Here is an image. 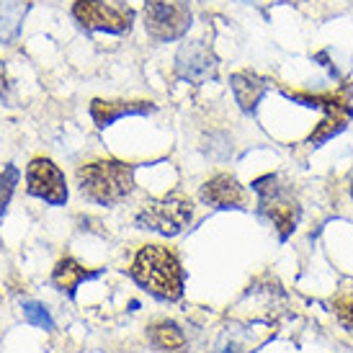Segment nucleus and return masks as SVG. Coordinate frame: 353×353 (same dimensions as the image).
Instances as JSON below:
<instances>
[{
	"instance_id": "6",
	"label": "nucleus",
	"mask_w": 353,
	"mask_h": 353,
	"mask_svg": "<svg viewBox=\"0 0 353 353\" xmlns=\"http://www.w3.org/2000/svg\"><path fill=\"white\" fill-rule=\"evenodd\" d=\"M191 26V0H145V31L155 41H176Z\"/></svg>"
},
{
	"instance_id": "1",
	"label": "nucleus",
	"mask_w": 353,
	"mask_h": 353,
	"mask_svg": "<svg viewBox=\"0 0 353 353\" xmlns=\"http://www.w3.org/2000/svg\"><path fill=\"white\" fill-rule=\"evenodd\" d=\"M132 279L160 302H176L183 294V268L173 250L145 245L134 255Z\"/></svg>"
},
{
	"instance_id": "13",
	"label": "nucleus",
	"mask_w": 353,
	"mask_h": 353,
	"mask_svg": "<svg viewBox=\"0 0 353 353\" xmlns=\"http://www.w3.org/2000/svg\"><path fill=\"white\" fill-rule=\"evenodd\" d=\"M99 276H101V271H88V268H83L78 261H72V258H62V261L54 265V271H52V284L72 299L75 292H78V286L83 284V281L99 279Z\"/></svg>"
},
{
	"instance_id": "7",
	"label": "nucleus",
	"mask_w": 353,
	"mask_h": 353,
	"mask_svg": "<svg viewBox=\"0 0 353 353\" xmlns=\"http://www.w3.org/2000/svg\"><path fill=\"white\" fill-rule=\"evenodd\" d=\"M72 19L85 31H106V34H127L132 29L134 13L124 8H111L103 0H75Z\"/></svg>"
},
{
	"instance_id": "14",
	"label": "nucleus",
	"mask_w": 353,
	"mask_h": 353,
	"mask_svg": "<svg viewBox=\"0 0 353 353\" xmlns=\"http://www.w3.org/2000/svg\"><path fill=\"white\" fill-rule=\"evenodd\" d=\"M148 338L160 353H183V348H186V343H188L186 333H183L173 320H163V323L150 325Z\"/></svg>"
},
{
	"instance_id": "21",
	"label": "nucleus",
	"mask_w": 353,
	"mask_h": 353,
	"mask_svg": "<svg viewBox=\"0 0 353 353\" xmlns=\"http://www.w3.org/2000/svg\"><path fill=\"white\" fill-rule=\"evenodd\" d=\"M351 196H353V183H351Z\"/></svg>"
},
{
	"instance_id": "20",
	"label": "nucleus",
	"mask_w": 353,
	"mask_h": 353,
	"mask_svg": "<svg viewBox=\"0 0 353 353\" xmlns=\"http://www.w3.org/2000/svg\"><path fill=\"white\" fill-rule=\"evenodd\" d=\"M6 93H8V83H6V68L0 62V101L6 99Z\"/></svg>"
},
{
	"instance_id": "4",
	"label": "nucleus",
	"mask_w": 353,
	"mask_h": 353,
	"mask_svg": "<svg viewBox=\"0 0 353 353\" xmlns=\"http://www.w3.org/2000/svg\"><path fill=\"white\" fill-rule=\"evenodd\" d=\"M286 99L296 101V103H302V106H310V108H320L323 111V119H320V124L314 127V132L307 137L310 145H323L327 139H333L335 134H341L345 127H348V121L353 117V106L348 103V99L343 96H338V93H302V90H284Z\"/></svg>"
},
{
	"instance_id": "8",
	"label": "nucleus",
	"mask_w": 353,
	"mask_h": 353,
	"mask_svg": "<svg viewBox=\"0 0 353 353\" xmlns=\"http://www.w3.org/2000/svg\"><path fill=\"white\" fill-rule=\"evenodd\" d=\"M26 183L29 194L37 199H44L52 206H62L68 201V183L65 176L50 157H34L26 168Z\"/></svg>"
},
{
	"instance_id": "18",
	"label": "nucleus",
	"mask_w": 353,
	"mask_h": 353,
	"mask_svg": "<svg viewBox=\"0 0 353 353\" xmlns=\"http://www.w3.org/2000/svg\"><path fill=\"white\" fill-rule=\"evenodd\" d=\"M333 310H335V317H338V323L343 325L348 333H353V294L335 296Z\"/></svg>"
},
{
	"instance_id": "15",
	"label": "nucleus",
	"mask_w": 353,
	"mask_h": 353,
	"mask_svg": "<svg viewBox=\"0 0 353 353\" xmlns=\"http://www.w3.org/2000/svg\"><path fill=\"white\" fill-rule=\"evenodd\" d=\"M23 16H26L23 0H0V41L3 44L19 39Z\"/></svg>"
},
{
	"instance_id": "17",
	"label": "nucleus",
	"mask_w": 353,
	"mask_h": 353,
	"mask_svg": "<svg viewBox=\"0 0 353 353\" xmlns=\"http://www.w3.org/2000/svg\"><path fill=\"white\" fill-rule=\"evenodd\" d=\"M23 317H26L29 325H37L41 330H52V327H54V323H52V317H50V310L41 302H23Z\"/></svg>"
},
{
	"instance_id": "2",
	"label": "nucleus",
	"mask_w": 353,
	"mask_h": 353,
	"mask_svg": "<svg viewBox=\"0 0 353 353\" xmlns=\"http://www.w3.org/2000/svg\"><path fill=\"white\" fill-rule=\"evenodd\" d=\"M80 194L101 206H114L132 194L134 188V165L121 160H96L78 168Z\"/></svg>"
},
{
	"instance_id": "5",
	"label": "nucleus",
	"mask_w": 353,
	"mask_h": 353,
	"mask_svg": "<svg viewBox=\"0 0 353 353\" xmlns=\"http://www.w3.org/2000/svg\"><path fill=\"white\" fill-rule=\"evenodd\" d=\"M194 219V204L181 194H170L163 199H152L139 209L137 227L139 230H150L157 235L176 237L181 235Z\"/></svg>"
},
{
	"instance_id": "11",
	"label": "nucleus",
	"mask_w": 353,
	"mask_h": 353,
	"mask_svg": "<svg viewBox=\"0 0 353 353\" xmlns=\"http://www.w3.org/2000/svg\"><path fill=\"white\" fill-rule=\"evenodd\" d=\"M152 111H155V106L150 101H90V119L96 121L99 129L111 127L114 121L124 117H145V114H152Z\"/></svg>"
},
{
	"instance_id": "9",
	"label": "nucleus",
	"mask_w": 353,
	"mask_h": 353,
	"mask_svg": "<svg viewBox=\"0 0 353 353\" xmlns=\"http://www.w3.org/2000/svg\"><path fill=\"white\" fill-rule=\"evenodd\" d=\"M176 75L188 83H206L216 75V59L204 39L186 41L176 54Z\"/></svg>"
},
{
	"instance_id": "10",
	"label": "nucleus",
	"mask_w": 353,
	"mask_h": 353,
	"mask_svg": "<svg viewBox=\"0 0 353 353\" xmlns=\"http://www.w3.org/2000/svg\"><path fill=\"white\" fill-rule=\"evenodd\" d=\"M199 196L206 206H214V209H243V204H245L243 186L227 173L209 178L199 191Z\"/></svg>"
},
{
	"instance_id": "16",
	"label": "nucleus",
	"mask_w": 353,
	"mask_h": 353,
	"mask_svg": "<svg viewBox=\"0 0 353 353\" xmlns=\"http://www.w3.org/2000/svg\"><path fill=\"white\" fill-rule=\"evenodd\" d=\"M19 168L16 165H6L3 168V173H0V216L6 214V209H8V201L10 196H13V191H16V186H19Z\"/></svg>"
},
{
	"instance_id": "12",
	"label": "nucleus",
	"mask_w": 353,
	"mask_h": 353,
	"mask_svg": "<svg viewBox=\"0 0 353 353\" xmlns=\"http://www.w3.org/2000/svg\"><path fill=\"white\" fill-rule=\"evenodd\" d=\"M230 85H232V93H235V101L240 103V108L245 114H255V108L268 90V80L250 72V70H243V72H235L230 78Z\"/></svg>"
},
{
	"instance_id": "3",
	"label": "nucleus",
	"mask_w": 353,
	"mask_h": 353,
	"mask_svg": "<svg viewBox=\"0 0 353 353\" xmlns=\"http://www.w3.org/2000/svg\"><path fill=\"white\" fill-rule=\"evenodd\" d=\"M250 186L258 194V209H261V214L268 216L274 222L279 240H289L292 232L296 230L299 214H302L299 201L292 194V186L284 183L281 176H274V173L255 178Z\"/></svg>"
},
{
	"instance_id": "19",
	"label": "nucleus",
	"mask_w": 353,
	"mask_h": 353,
	"mask_svg": "<svg viewBox=\"0 0 353 353\" xmlns=\"http://www.w3.org/2000/svg\"><path fill=\"white\" fill-rule=\"evenodd\" d=\"M216 353H250V348H248L237 335L225 333V338H222L219 345H216Z\"/></svg>"
}]
</instances>
